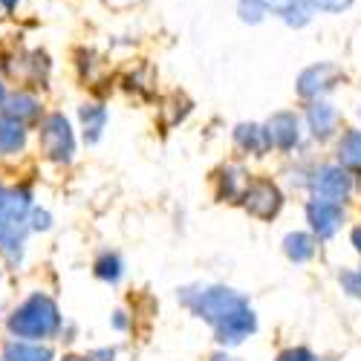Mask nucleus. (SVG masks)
Wrapping results in <instances>:
<instances>
[{
	"instance_id": "obj_29",
	"label": "nucleus",
	"mask_w": 361,
	"mask_h": 361,
	"mask_svg": "<svg viewBox=\"0 0 361 361\" xmlns=\"http://www.w3.org/2000/svg\"><path fill=\"white\" fill-rule=\"evenodd\" d=\"M4 99H6V93H4V87H0V110H4Z\"/></svg>"
},
{
	"instance_id": "obj_30",
	"label": "nucleus",
	"mask_w": 361,
	"mask_h": 361,
	"mask_svg": "<svg viewBox=\"0 0 361 361\" xmlns=\"http://www.w3.org/2000/svg\"><path fill=\"white\" fill-rule=\"evenodd\" d=\"M212 361H231V358H228V355H214Z\"/></svg>"
},
{
	"instance_id": "obj_15",
	"label": "nucleus",
	"mask_w": 361,
	"mask_h": 361,
	"mask_svg": "<svg viewBox=\"0 0 361 361\" xmlns=\"http://www.w3.org/2000/svg\"><path fill=\"white\" fill-rule=\"evenodd\" d=\"M26 142V130L20 122L12 118H0V154H18Z\"/></svg>"
},
{
	"instance_id": "obj_24",
	"label": "nucleus",
	"mask_w": 361,
	"mask_h": 361,
	"mask_svg": "<svg viewBox=\"0 0 361 361\" xmlns=\"http://www.w3.org/2000/svg\"><path fill=\"white\" fill-rule=\"evenodd\" d=\"M281 361H315V358L307 350H289V353L281 355Z\"/></svg>"
},
{
	"instance_id": "obj_6",
	"label": "nucleus",
	"mask_w": 361,
	"mask_h": 361,
	"mask_svg": "<svg viewBox=\"0 0 361 361\" xmlns=\"http://www.w3.org/2000/svg\"><path fill=\"white\" fill-rule=\"evenodd\" d=\"M338 78H344L341 67H336V64H315V67H310V70L300 73V78H298V93L304 96V99H312V96H318V93H326V90L333 87Z\"/></svg>"
},
{
	"instance_id": "obj_19",
	"label": "nucleus",
	"mask_w": 361,
	"mask_h": 361,
	"mask_svg": "<svg viewBox=\"0 0 361 361\" xmlns=\"http://www.w3.org/2000/svg\"><path fill=\"white\" fill-rule=\"evenodd\" d=\"M283 249H286V255H289L292 260H310L312 252H315L310 234H289V237L283 240Z\"/></svg>"
},
{
	"instance_id": "obj_2",
	"label": "nucleus",
	"mask_w": 361,
	"mask_h": 361,
	"mask_svg": "<svg viewBox=\"0 0 361 361\" xmlns=\"http://www.w3.org/2000/svg\"><path fill=\"white\" fill-rule=\"evenodd\" d=\"M61 326V315H58V307L49 295H29L23 304L9 315V333L26 341H41L58 333Z\"/></svg>"
},
{
	"instance_id": "obj_4",
	"label": "nucleus",
	"mask_w": 361,
	"mask_h": 361,
	"mask_svg": "<svg viewBox=\"0 0 361 361\" xmlns=\"http://www.w3.org/2000/svg\"><path fill=\"white\" fill-rule=\"evenodd\" d=\"M41 147H44V154H47L52 162H70V159H73L75 142H73L70 122H67L61 113H52L47 122H44V130H41Z\"/></svg>"
},
{
	"instance_id": "obj_17",
	"label": "nucleus",
	"mask_w": 361,
	"mask_h": 361,
	"mask_svg": "<svg viewBox=\"0 0 361 361\" xmlns=\"http://www.w3.org/2000/svg\"><path fill=\"white\" fill-rule=\"evenodd\" d=\"M310 128H312V133L315 136H329L333 133V128H336V110L329 107V104H315V107H310Z\"/></svg>"
},
{
	"instance_id": "obj_18",
	"label": "nucleus",
	"mask_w": 361,
	"mask_h": 361,
	"mask_svg": "<svg viewBox=\"0 0 361 361\" xmlns=\"http://www.w3.org/2000/svg\"><path fill=\"white\" fill-rule=\"evenodd\" d=\"M338 154H341V165H347V168H353V171H361V133L350 130V133L341 139Z\"/></svg>"
},
{
	"instance_id": "obj_31",
	"label": "nucleus",
	"mask_w": 361,
	"mask_h": 361,
	"mask_svg": "<svg viewBox=\"0 0 361 361\" xmlns=\"http://www.w3.org/2000/svg\"><path fill=\"white\" fill-rule=\"evenodd\" d=\"M64 361H87V358H75V355H70V358H64Z\"/></svg>"
},
{
	"instance_id": "obj_20",
	"label": "nucleus",
	"mask_w": 361,
	"mask_h": 361,
	"mask_svg": "<svg viewBox=\"0 0 361 361\" xmlns=\"http://www.w3.org/2000/svg\"><path fill=\"white\" fill-rule=\"evenodd\" d=\"M96 275H99L102 281H118V278H122V260H118L116 255H104V257H99V263H96Z\"/></svg>"
},
{
	"instance_id": "obj_25",
	"label": "nucleus",
	"mask_w": 361,
	"mask_h": 361,
	"mask_svg": "<svg viewBox=\"0 0 361 361\" xmlns=\"http://www.w3.org/2000/svg\"><path fill=\"white\" fill-rule=\"evenodd\" d=\"M226 179H228V185H226V197H237V194H234V188H237L240 171H237V168H234V171H228V173H226Z\"/></svg>"
},
{
	"instance_id": "obj_22",
	"label": "nucleus",
	"mask_w": 361,
	"mask_h": 361,
	"mask_svg": "<svg viewBox=\"0 0 361 361\" xmlns=\"http://www.w3.org/2000/svg\"><path fill=\"white\" fill-rule=\"evenodd\" d=\"M353 4V0H312V6H318V9H324V12H341V9H347Z\"/></svg>"
},
{
	"instance_id": "obj_14",
	"label": "nucleus",
	"mask_w": 361,
	"mask_h": 361,
	"mask_svg": "<svg viewBox=\"0 0 361 361\" xmlns=\"http://www.w3.org/2000/svg\"><path fill=\"white\" fill-rule=\"evenodd\" d=\"M4 361H52V350L49 347H38V344L12 341L4 350Z\"/></svg>"
},
{
	"instance_id": "obj_3",
	"label": "nucleus",
	"mask_w": 361,
	"mask_h": 361,
	"mask_svg": "<svg viewBox=\"0 0 361 361\" xmlns=\"http://www.w3.org/2000/svg\"><path fill=\"white\" fill-rule=\"evenodd\" d=\"M246 307V300L240 298L237 292L231 289H223V286H214V289H205L197 300H194V310L205 318L212 321L214 326H220L223 321H228L234 312H240Z\"/></svg>"
},
{
	"instance_id": "obj_9",
	"label": "nucleus",
	"mask_w": 361,
	"mask_h": 361,
	"mask_svg": "<svg viewBox=\"0 0 361 361\" xmlns=\"http://www.w3.org/2000/svg\"><path fill=\"white\" fill-rule=\"evenodd\" d=\"M252 329H255V315H252L249 307H243L240 312H234L228 321H223L217 326V338L223 344H240V341H243L252 333Z\"/></svg>"
},
{
	"instance_id": "obj_11",
	"label": "nucleus",
	"mask_w": 361,
	"mask_h": 361,
	"mask_svg": "<svg viewBox=\"0 0 361 361\" xmlns=\"http://www.w3.org/2000/svg\"><path fill=\"white\" fill-rule=\"evenodd\" d=\"M266 133H269V142H275L278 147H292L298 142V118L292 113H278L266 125Z\"/></svg>"
},
{
	"instance_id": "obj_28",
	"label": "nucleus",
	"mask_w": 361,
	"mask_h": 361,
	"mask_svg": "<svg viewBox=\"0 0 361 361\" xmlns=\"http://www.w3.org/2000/svg\"><path fill=\"white\" fill-rule=\"evenodd\" d=\"M0 4H4V6H6V9H12V6H15V4H18V0H0Z\"/></svg>"
},
{
	"instance_id": "obj_5",
	"label": "nucleus",
	"mask_w": 361,
	"mask_h": 361,
	"mask_svg": "<svg viewBox=\"0 0 361 361\" xmlns=\"http://www.w3.org/2000/svg\"><path fill=\"white\" fill-rule=\"evenodd\" d=\"M243 202H246V208H249L255 217L272 220V217L278 214V208H281V191H278L272 183L260 179V183H255L252 188H246Z\"/></svg>"
},
{
	"instance_id": "obj_7",
	"label": "nucleus",
	"mask_w": 361,
	"mask_h": 361,
	"mask_svg": "<svg viewBox=\"0 0 361 361\" xmlns=\"http://www.w3.org/2000/svg\"><path fill=\"white\" fill-rule=\"evenodd\" d=\"M312 188H315V194H318L321 200H326V202H336V200H344V197L350 194L353 183H350V176H347L341 168L329 165V168H321V171L315 173V183H312Z\"/></svg>"
},
{
	"instance_id": "obj_12",
	"label": "nucleus",
	"mask_w": 361,
	"mask_h": 361,
	"mask_svg": "<svg viewBox=\"0 0 361 361\" xmlns=\"http://www.w3.org/2000/svg\"><path fill=\"white\" fill-rule=\"evenodd\" d=\"M4 110H6V118H12V122H32V118H38V113H41V104L32 99V96H26V93H18V96H12L6 104H4Z\"/></svg>"
},
{
	"instance_id": "obj_16",
	"label": "nucleus",
	"mask_w": 361,
	"mask_h": 361,
	"mask_svg": "<svg viewBox=\"0 0 361 361\" xmlns=\"http://www.w3.org/2000/svg\"><path fill=\"white\" fill-rule=\"evenodd\" d=\"M81 122H84V139L87 142H99L104 125H107V110L99 104H84L81 107Z\"/></svg>"
},
{
	"instance_id": "obj_13",
	"label": "nucleus",
	"mask_w": 361,
	"mask_h": 361,
	"mask_svg": "<svg viewBox=\"0 0 361 361\" xmlns=\"http://www.w3.org/2000/svg\"><path fill=\"white\" fill-rule=\"evenodd\" d=\"M234 139H237L240 147H246L249 154H263V150L272 145V142H269L266 128H260V125H240L234 130Z\"/></svg>"
},
{
	"instance_id": "obj_1",
	"label": "nucleus",
	"mask_w": 361,
	"mask_h": 361,
	"mask_svg": "<svg viewBox=\"0 0 361 361\" xmlns=\"http://www.w3.org/2000/svg\"><path fill=\"white\" fill-rule=\"evenodd\" d=\"M29 197L26 188H4L0 185V255L9 263L20 260L23 237H26V220H29Z\"/></svg>"
},
{
	"instance_id": "obj_26",
	"label": "nucleus",
	"mask_w": 361,
	"mask_h": 361,
	"mask_svg": "<svg viewBox=\"0 0 361 361\" xmlns=\"http://www.w3.org/2000/svg\"><path fill=\"white\" fill-rule=\"evenodd\" d=\"M32 220H35L32 228H49V214H47V212H35Z\"/></svg>"
},
{
	"instance_id": "obj_21",
	"label": "nucleus",
	"mask_w": 361,
	"mask_h": 361,
	"mask_svg": "<svg viewBox=\"0 0 361 361\" xmlns=\"http://www.w3.org/2000/svg\"><path fill=\"white\" fill-rule=\"evenodd\" d=\"M266 6L260 4V0H240V18L249 20V23H257L263 18Z\"/></svg>"
},
{
	"instance_id": "obj_27",
	"label": "nucleus",
	"mask_w": 361,
	"mask_h": 361,
	"mask_svg": "<svg viewBox=\"0 0 361 361\" xmlns=\"http://www.w3.org/2000/svg\"><path fill=\"white\" fill-rule=\"evenodd\" d=\"M353 243H355V249L361 252V228H355V231H353Z\"/></svg>"
},
{
	"instance_id": "obj_10",
	"label": "nucleus",
	"mask_w": 361,
	"mask_h": 361,
	"mask_svg": "<svg viewBox=\"0 0 361 361\" xmlns=\"http://www.w3.org/2000/svg\"><path fill=\"white\" fill-rule=\"evenodd\" d=\"M260 4L278 12L289 26H304L312 18V0H260Z\"/></svg>"
},
{
	"instance_id": "obj_8",
	"label": "nucleus",
	"mask_w": 361,
	"mask_h": 361,
	"mask_svg": "<svg viewBox=\"0 0 361 361\" xmlns=\"http://www.w3.org/2000/svg\"><path fill=\"white\" fill-rule=\"evenodd\" d=\"M307 214H310V223H312V228L318 231V237H333V234L338 231L341 220H344L341 205H338V202H326V200L310 202Z\"/></svg>"
},
{
	"instance_id": "obj_23",
	"label": "nucleus",
	"mask_w": 361,
	"mask_h": 361,
	"mask_svg": "<svg viewBox=\"0 0 361 361\" xmlns=\"http://www.w3.org/2000/svg\"><path fill=\"white\" fill-rule=\"evenodd\" d=\"M341 281H344V286H347L353 295L361 298V275H341Z\"/></svg>"
}]
</instances>
